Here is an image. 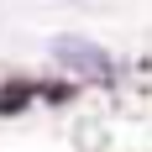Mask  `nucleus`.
<instances>
[{
	"instance_id": "f257e3e1",
	"label": "nucleus",
	"mask_w": 152,
	"mask_h": 152,
	"mask_svg": "<svg viewBox=\"0 0 152 152\" xmlns=\"http://www.w3.org/2000/svg\"><path fill=\"white\" fill-rule=\"evenodd\" d=\"M47 53H53L58 68L89 79V84H115V58H110L100 42H89V37H53Z\"/></svg>"
},
{
	"instance_id": "f03ea898",
	"label": "nucleus",
	"mask_w": 152,
	"mask_h": 152,
	"mask_svg": "<svg viewBox=\"0 0 152 152\" xmlns=\"http://www.w3.org/2000/svg\"><path fill=\"white\" fill-rule=\"evenodd\" d=\"M26 100H31V84H21V79H16V84H5V89H0V115H16Z\"/></svg>"
}]
</instances>
